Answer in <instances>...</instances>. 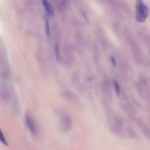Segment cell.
Wrapping results in <instances>:
<instances>
[{"label":"cell","instance_id":"obj_5","mask_svg":"<svg viewBox=\"0 0 150 150\" xmlns=\"http://www.w3.org/2000/svg\"><path fill=\"white\" fill-rule=\"evenodd\" d=\"M0 66H1V77L4 79H7L10 76V70L8 62L5 57L4 53L2 51V47L1 48V54H0Z\"/></svg>","mask_w":150,"mask_h":150},{"label":"cell","instance_id":"obj_10","mask_svg":"<svg viewBox=\"0 0 150 150\" xmlns=\"http://www.w3.org/2000/svg\"><path fill=\"white\" fill-rule=\"evenodd\" d=\"M122 106L124 107V109L125 110L126 112L128 113V114L133 116V115L136 113V109L133 107V106L132 105L130 101H128L127 100H124L122 102Z\"/></svg>","mask_w":150,"mask_h":150},{"label":"cell","instance_id":"obj_15","mask_svg":"<svg viewBox=\"0 0 150 150\" xmlns=\"http://www.w3.org/2000/svg\"><path fill=\"white\" fill-rule=\"evenodd\" d=\"M69 4V0H61L60 2V7L62 10H65Z\"/></svg>","mask_w":150,"mask_h":150},{"label":"cell","instance_id":"obj_2","mask_svg":"<svg viewBox=\"0 0 150 150\" xmlns=\"http://www.w3.org/2000/svg\"><path fill=\"white\" fill-rule=\"evenodd\" d=\"M149 14V9L148 6L144 2L143 0H137L136 4V20L141 23H144L147 19Z\"/></svg>","mask_w":150,"mask_h":150},{"label":"cell","instance_id":"obj_16","mask_svg":"<svg viewBox=\"0 0 150 150\" xmlns=\"http://www.w3.org/2000/svg\"><path fill=\"white\" fill-rule=\"evenodd\" d=\"M0 140H1V142L5 146H8V143H7V140H6V138H4V134H3L2 131L1 132V137H0Z\"/></svg>","mask_w":150,"mask_h":150},{"label":"cell","instance_id":"obj_11","mask_svg":"<svg viewBox=\"0 0 150 150\" xmlns=\"http://www.w3.org/2000/svg\"><path fill=\"white\" fill-rule=\"evenodd\" d=\"M138 124H139V127L142 129V133H143V135H144L146 138L150 140V128L148 126H146L144 123L141 121H139Z\"/></svg>","mask_w":150,"mask_h":150},{"label":"cell","instance_id":"obj_17","mask_svg":"<svg viewBox=\"0 0 150 150\" xmlns=\"http://www.w3.org/2000/svg\"><path fill=\"white\" fill-rule=\"evenodd\" d=\"M127 132H128V135H130V137H132V138H136V132L133 131V129H131V128H128V129H127Z\"/></svg>","mask_w":150,"mask_h":150},{"label":"cell","instance_id":"obj_18","mask_svg":"<svg viewBox=\"0 0 150 150\" xmlns=\"http://www.w3.org/2000/svg\"><path fill=\"white\" fill-rule=\"evenodd\" d=\"M106 1H113V0H106Z\"/></svg>","mask_w":150,"mask_h":150},{"label":"cell","instance_id":"obj_13","mask_svg":"<svg viewBox=\"0 0 150 150\" xmlns=\"http://www.w3.org/2000/svg\"><path fill=\"white\" fill-rule=\"evenodd\" d=\"M42 4H43V7L45 8V11L48 13V15L49 16H52L54 13V10L53 6L51 5V3L48 1V0H42Z\"/></svg>","mask_w":150,"mask_h":150},{"label":"cell","instance_id":"obj_12","mask_svg":"<svg viewBox=\"0 0 150 150\" xmlns=\"http://www.w3.org/2000/svg\"><path fill=\"white\" fill-rule=\"evenodd\" d=\"M62 95L64 98L69 100L70 101H72V102L77 103L79 101V98L76 96V95H75L73 92H70V91H65V92L63 93Z\"/></svg>","mask_w":150,"mask_h":150},{"label":"cell","instance_id":"obj_6","mask_svg":"<svg viewBox=\"0 0 150 150\" xmlns=\"http://www.w3.org/2000/svg\"><path fill=\"white\" fill-rule=\"evenodd\" d=\"M24 119L25 123H26V126H27L30 133L34 136L38 134V126H37L36 121H35V119L32 116V114L30 113H26L25 114Z\"/></svg>","mask_w":150,"mask_h":150},{"label":"cell","instance_id":"obj_3","mask_svg":"<svg viewBox=\"0 0 150 150\" xmlns=\"http://www.w3.org/2000/svg\"><path fill=\"white\" fill-rule=\"evenodd\" d=\"M137 90L139 95L146 102L150 104V88L147 80L144 77L140 78L137 84Z\"/></svg>","mask_w":150,"mask_h":150},{"label":"cell","instance_id":"obj_8","mask_svg":"<svg viewBox=\"0 0 150 150\" xmlns=\"http://www.w3.org/2000/svg\"><path fill=\"white\" fill-rule=\"evenodd\" d=\"M118 66L119 69L121 71L122 73L126 74L128 71L129 69V64L128 62L127 61L125 58L124 57H121L118 60Z\"/></svg>","mask_w":150,"mask_h":150},{"label":"cell","instance_id":"obj_14","mask_svg":"<svg viewBox=\"0 0 150 150\" xmlns=\"http://www.w3.org/2000/svg\"><path fill=\"white\" fill-rule=\"evenodd\" d=\"M54 51H55L56 58L57 59V60H60V59H61V53H60V49L58 44H55V45H54Z\"/></svg>","mask_w":150,"mask_h":150},{"label":"cell","instance_id":"obj_4","mask_svg":"<svg viewBox=\"0 0 150 150\" xmlns=\"http://www.w3.org/2000/svg\"><path fill=\"white\" fill-rule=\"evenodd\" d=\"M73 126L71 117L66 113H63L59 118V129L62 132H67L70 130Z\"/></svg>","mask_w":150,"mask_h":150},{"label":"cell","instance_id":"obj_7","mask_svg":"<svg viewBox=\"0 0 150 150\" xmlns=\"http://www.w3.org/2000/svg\"><path fill=\"white\" fill-rule=\"evenodd\" d=\"M101 91L104 99L111 101L112 99V87L108 79H104L101 83Z\"/></svg>","mask_w":150,"mask_h":150},{"label":"cell","instance_id":"obj_1","mask_svg":"<svg viewBox=\"0 0 150 150\" xmlns=\"http://www.w3.org/2000/svg\"><path fill=\"white\" fill-rule=\"evenodd\" d=\"M108 121L110 129L114 135L118 136H122L124 135V122L120 116L111 113L108 116Z\"/></svg>","mask_w":150,"mask_h":150},{"label":"cell","instance_id":"obj_9","mask_svg":"<svg viewBox=\"0 0 150 150\" xmlns=\"http://www.w3.org/2000/svg\"><path fill=\"white\" fill-rule=\"evenodd\" d=\"M139 36L141 37V38L142 39V41L144 43L146 46L147 47L148 50H149L150 53V35L149 33H147L146 31H144V30L139 31Z\"/></svg>","mask_w":150,"mask_h":150}]
</instances>
